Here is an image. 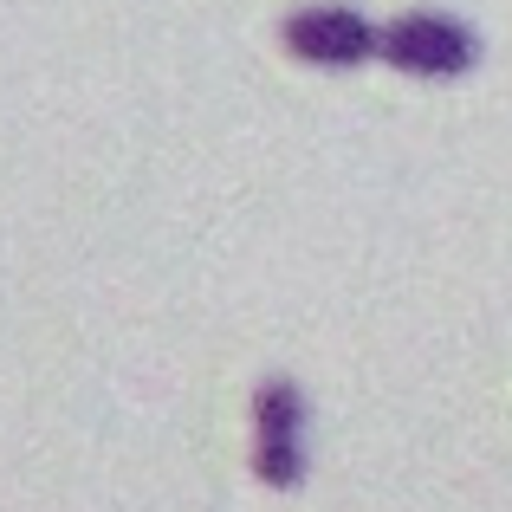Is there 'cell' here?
<instances>
[{
	"label": "cell",
	"mask_w": 512,
	"mask_h": 512,
	"mask_svg": "<svg viewBox=\"0 0 512 512\" xmlns=\"http://www.w3.org/2000/svg\"><path fill=\"white\" fill-rule=\"evenodd\" d=\"M376 59L389 72L415 78V85H454L480 65V33L461 20V13H441V7H409L396 20H383V46Z\"/></svg>",
	"instance_id": "6da1fadb"
},
{
	"label": "cell",
	"mask_w": 512,
	"mask_h": 512,
	"mask_svg": "<svg viewBox=\"0 0 512 512\" xmlns=\"http://www.w3.org/2000/svg\"><path fill=\"white\" fill-rule=\"evenodd\" d=\"M279 46L299 65H318V72H357V65L376 59L383 26L370 13L344 7V0H312V7H292L279 20Z\"/></svg>",
	"instance_id": "7a4b0ae2"
},
{
	"label": "cell",
	"mask_w": 512,
	"mask_h": 512,
	"mask_svg": "<svg viewBox=\"0 0 512 512\" xmlns=\"http://www.w3.org/2000/svg\"><path fill=\"white\" fill-rule=\"evenodd\" d=\"M305 389L292 376H266L253 389V474L273 493H292L305 480Z\"/></svg>",
	"instance_id": "3957f363"
}]
</instances>
